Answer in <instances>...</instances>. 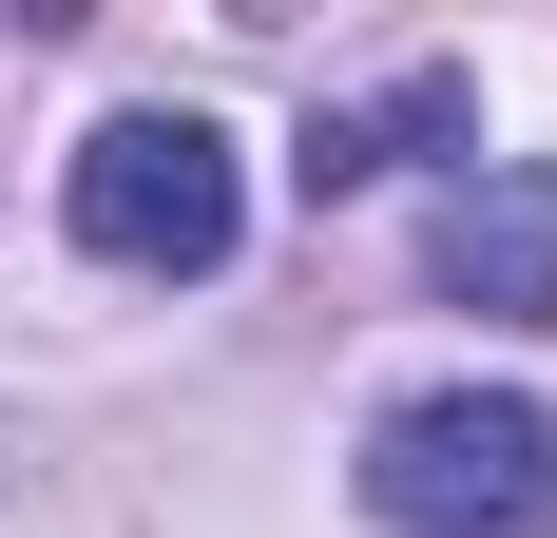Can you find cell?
Wrapping results in <instances>:
<instances>
[{"label":"cell","instance_id":"cell-4","mask_svg":"<svg viewBox=\"0 0 557 538\" xmlns=\"http://www.w3.org/2000/svg\"><path fill=\"white\" fill-rule=\"evenodd\" d=\"M461 135H481V97H461V77H404V97H366V115H308V193H366V173L461 155Z\"/></svg>","mask_w":557,"mask_h":538},{"label":"cell","instance_id":"cell-3","mask_svg":"<svg viewBox=\"0 0 557 538\" xmlns=\"http://www.w3.org/2000/svg\"><path fill=\"white\" fill-rule=\"evenodd\" d=\"M423 269H443L461 308L539 327V308H557V155H481V173H443V212H423Z\"/></svg>","mask_w":557,"mask_h":538},{"label":"cell","instance_id":"cell-1","mask_svg":"<svg viewBox=\"0 0 557 538\" xmlns=\"http://www.w3.org/2000/svg\"><path fill=\"white\" fill-rule=\"evenodd\" d=\"M366 519L385 538H557V404L519 384H423L366 424Z\"/></svg>","mask_w":557,"mask_h":538},{"label":"cell","instance_id":"cell-2","mask_svg":"<svg viewBox=\"0 0 557 538\" xmlns=\"http://www.w3.org/2000/svg\"><path fill=\"white\" fill-rule=\"evenodd\" d=\"M231 231H250V173H231L212 115H97V155H77L97 269H231Z\"/></svg>","mask_w":557,"mask_h":538}]
</instances>
